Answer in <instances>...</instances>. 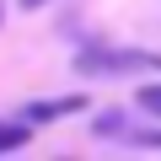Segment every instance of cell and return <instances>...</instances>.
I'll use <instances>...</instances> for the list:
<instances>
[{
  "label": "cell",
  "instance_id": "7a4b0ae2",
  "mask_svg": "<svg viewBox=\"0 0 161 161\" xmlns=\"http://www.w3.org/2000/svg\"><path fill=\"white\" fill-rule=\"evenodd\" d=\"M27 145V129L22 124H0V150H22Z\"/></svg>",
  "mask_w": 161,
  "mask_h": 161
},
{
  "label": "cell",
  "instance_id": "3957f363",
  "mask_svg": "<svg viewBox=\"0 0 161 161\" xmlns=\"http://www.w3.org/2000/svg\"><path fill=\"white\" fill-rule=\"evenodd\" d=\"M70 108H80V97H70V102H43V108H32V118H59V113H70Z\"/></svg>",
  "mask_w": 161,
  "mask_h": 161
},
{
  "label": "cell",
  "instance_id": "277c9868",
  "mask_svg": "<svg viewBox=\"0 0 161 161\" xmlns=\"http://www.w3.org/2000/svg\"><path fill=\"white\" fill-rule=\"evenodd\" d=\"M140 108H150V113H161V86H140Z\"/></svg>",
  "mask_w": 161,
  "mask_h": 161
},
{
  "label": "cell",
  "instance_id": "6da1fadb",
  "mask_svg": "<svg viewBox=\"0 0 161 161\" xmlns=\"http://www.w3.org/2000/svg\"><path fill=\"white\" fill-rule=\"evenodd\" d=\"M150 64L145 54H75V70H134Z\"/></svg>",
  "mask_w": 161,
  "mask_h": 161
},
{
  "label": "cell",
  "instance_id": "5b68a950",
  "mask_svg": "<svg viewBox=\"0 0 161 161\" xmlns=\"http://www.w3.org/2000/svg\"><path fill=\"white\" fill-rule=\"evenodd\" d=\"M16 6H27V11H38V6H48V0H16Z\"/></svg>",
  "mask_w": 161,
  "mask_h": 161
}]
</instances>
